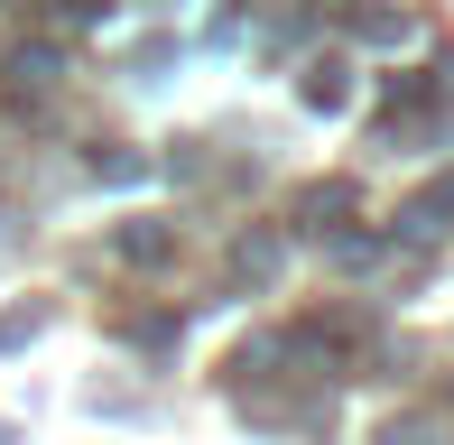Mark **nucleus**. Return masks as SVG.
<instances>
[{
	"mask_svg": "<svg viewBox=\"0 0 454 445\" xmlns=\"http://www.w3.org/2000/svg\"><path fill=\"white\" fill-rule=\"evenodd\" d=\"M278 269H287V241L270 232V222H251V232L232 241V278H241V288H270Z\"/></svg>",
	"mask_w": 454,
	"mask_h": 445,
	"instance_id": "1",
	"label": "nucleus"
},
{
	"mask_svg": "<svg viewBox=\"0 0 454 445\" xmlns=\"http://www.w3.org/2000/svg\"><path fill=\"white\" fill-rule=\"evenodd\" d=\"M445 222H454V176H436V186H427V195H418V205H408V214H399V232H408V241H436V232H445Z\"/></svg>",
	"mask_w": 454,
	"mask_h": 445,
	"instance_id": "2",
	"label": "nucleus"
},
{
	"mask_svg": "<svg viewBox=\"0 0 454 445\" xmlns=\"http://www.w3.org/2000/svg\"><path fill=\"white\" fill-rule=\"evenodd\" d=\"M121 260H130V269L176 260V222H121Z\"/></svg>",
	"mask_w": 454,
	"mask_h": 445,
	"instance_id": "3",
	"label": "nucleus"
},
{
	"mask_svg": "<svg viewBox=\"0 0 454 445\" xmlns=\"http://www.w3.org/2000/svg\"><path fill=\"white\" fill-rule=\"evenodd\" d=\"M10 74H19V103H28V93H47L66 66H56V47H19V56H10Z\"/></svg>",
	"mask_w": 454,
	"mask_h": 445,
	"instance_id": "4",
	"label": "nucleus"
},
{
	"mask_svg": "<svg viewBox=\"0 0 454 445\" xmlns=\"http://www.w3.org/2000/svg\"><path fill=\"white\" fill-rule=\"evenodd\" d=\"M306 112H343V103H353V84H343V66H306Z\"/></svg>",
	"mask_w": 454,
	"mask_h": 445,
	"instance_id": "5",
	"label": "nucleus"
},
{
	"mask_svg": "<svg viewBox=\"0 0 454 445\" xmlns=\"http://www.w3.org/2000/svg\"><path fill=\"white\" fill-rule=\"evenodd\" d=\"M325 214H353V186H343V176H334V186H306V195H297V222H306V232H325Z\"/></svg>",
	"mask_w": 454,
	"mask_h": 445,
	"instance_id": "6",
	"label": "nucleus"
},
{
	"mask_svg": "<svg viewBox=\"0 0 454 445\" xmlns=\"http://www.w3.org/2000/svg\"><path fill=\"white\" fill-rule=\"evenodd\" d=\"M93 176H102V186H139L149 158H139V149H93Z\"/></svg>",
	"mask_w": 454,
	"mask_h": 445,
	"instance_id": "7",
	"label": "nucleus"
},
{
	"mask_svg": "<svg viewBox=\"0 0 454 445\" xmlns=\"http://www.w3.org/2000/svg\"><path fill=\"white\" fill-rule=\"evenodd\" d=\"M325 260H334V269H371L380 241H371V232H334V241H325Z\"/></svg>",
	"mask_w": 454,
	"mask_h": 445,
	"instance_id": "8",
	"label": "nucleus"
},
{
	"mask_svg": "<svg viewBox=\"0 0 454 445\" xmlns=\"http://www.w3.org/2000/svg\"><path fill=\"white\" fill-rule=\"evenodd\" d=\"M37 334H47V307H10V316H0V343H10V353L37 343Z\"/></svg>",
	"mask_w": 454,
	"mask_h": 445,
	"instance_id": "9",
	"label": "nucleus"
},
{
	"mask_svg": "<svg viewBox=\"0 0 454 445\" xmlns=\"http://www.w3.org/2000/svg\"><path fill=\"white\" fill-rule=\"evenodd\" d=\"M380 445H436V418H427V409L389 418V427H380Z\"/></svg>",
	"mask_w": 454,
	"mask_h": 445,
	"instance_id": "10",
	"label": "nucleus"
},
{
	"mask_svg": "<svg viewBox=\"0 0 454 445\" xmlns=\"http://www.w3.org/2000/svg\"><path fill=\"white\" fill-rule=\"evenodd\" d=\"M185 325H176V316H130V343H149V353H168V343H176Z\"/></svg>",
	"mask_w": 454,
	"mask_h": 445,
	"instance_id": "11",
	"label": "nucleus"
},
{
	"mask_svg": "<svg viewBox=\"0 0 454 445\" xmlns=\"http://www.w3.org/2000/svg\"><path fill=\"white\" fill-rule=\"evenodd\" d=\"M0 445H10V427H0Z\"/></svg>",
	"mask_w": 454,
	"mask_h": 445,
	"instance_id": "12",
	"label": "nucleus"
}]
</instances>
